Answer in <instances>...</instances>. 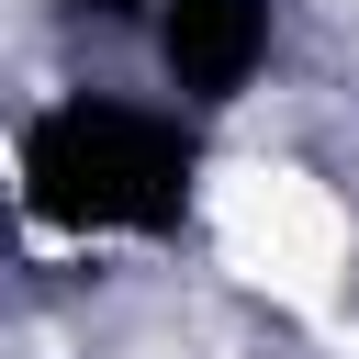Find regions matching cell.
Segmentation results:
<instances>
[{
    "label": "cell",
    "mask_w": 359,
    "mask_h": 359,
    "mask_svg": "<svg viewBox=\"0 0 359 359\" xmlns=\"http://www.w3.org/2000/svg\"><path fill=\"white\" fill-rule=\"evenodd\" d=\"M213 135L135 90H56L11 123V213L56 247H168L191 236Z\"/></svg>",
    "instance_id": "1"
},
{
    "label": "cell",
    "mask_w": 359,
    "mask_h": 359,
    "mask_svg": "<svg viewBox=\"0 0 359 359\" xmlns=\"http://www.w3.org/2000/svg\"><path fill=\"white\" fill-rule=\"evenodd\" d=\"M67 22H135L146 34V0H67Z\"/></svg>",
    "instance_id": "3"
},
{
    "label": "cell",
    "mask_w": 359,
    "mask_h": 359,
    "mask_svg": "<svg viewBox=\"0 0 359 359\" xmlns=\"http://www.w3.org/2000/svg\"><path fill=\"white\" fill-rule=\"evenodd\" d=\"M146 56H157V101L213 123L269 79L280 0H146Z\"/></svg>",
    "instance_id": "2"
}]
</instances>
